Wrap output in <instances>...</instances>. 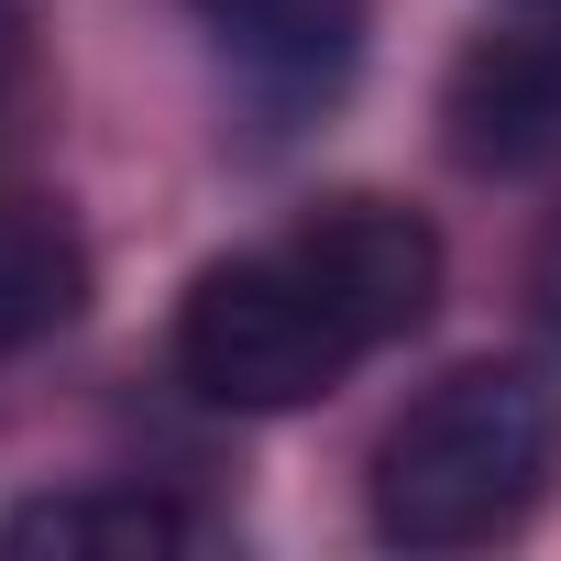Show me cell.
<instances>
[{
  "instance_id": "obj_1",
  "label": "cell",
  "mask_w": 561,
  "mask_h": 561,
  "mask_svg": "<svg viewBox=\"0 0 561 561\" xmlns=\"http://www.w3.org/2000/svg\"><path fill=\"white\" fill-rule=\"evenodd\" d=\"M561 473V386L539 364L440 375L375 451V528L397 550H484Z\"/></svg>"
},
{
  "instance_id": "obj_2",
  "label": "cell",
  "mask_w": 561,
  "mask_h": 561,
  "mask_svg": "<svg viewBox=\"0 0 561 561\" xmlns=\"http://www.w3.org/2000/svg\"><path fill=\"white\" fill-rule=\"evenodd\" d=\"M364 320L320 287V264L298 242H275V253H231L209 264L187 309H176V375L231 408V419H275V408H309L331 397L353 364H364Z\"/></svg>"
},
{
  "instance_id": "obj_3",
  "label": "cell",
  "mask_w": 561,
  "mask_h": 561,
  "mask_svg": "<svg viewBox=\"0 0 561 561\" xmlns=\"http://www.w3.org/2000/svg\"><path fill=\"white\" fill-rule=\"evenodd\" d=\"M440 133L473 176H539L561 154V0H539V23L462 45L440 89Z\"/></svg>"
},
{
  "instance_id": "obj_4",
  "label": "cell",
  "mask_w": 561,
  "mask_h": 561,
  "mask_svg": "<svg viewBox=\"0 0 561 561\" xmlns=\"http://www.w3.org/2000/svg\"><path fill=\"white\" fill-rule=\"evenodd\" d=\"M287 242L320 264V287L364 320L375 353L408 342V331L440 309V231H430L419 209H397V198H331V209H309Z\"/></svg>"
},
{
  "instance_id": "obj_5",
  "label": "cell",
  "mask_w": 561,
  "mask_h": 561,
  "mask_svg": "<svg viewBox=\"0 0 561 561\" xmlns=\"http://www.w3.org/2000/svg\"><path fill=\"white\" fill-rule=\"evenodd\" d=\"M264 111H331L364 67V0H187Z\"/></svg>"
},
{
  "instance_id": "obj_6",
  "label": "cell",
  "mask_w": 561,
  "mask_h": 561,
  "mask_svg": "<svg viewBox=\"0 0 561 561\" xmlns=\"http://www.w3.org/2000/svg\"><path fill=\"white\" fill-rule=\"evenodd\" d=\"M198 528L187 506L144 495V484H67V495H34L0 528V561H176Z\"/></svg>"
},
{
  "instance_id": "obj_7",
  "label": "cell",
  "mask_w": 561,
  "mask_h": 561,
  "mask_svg": "<svg viewBox=\"0 0 561 561\" xmlns=\"http://www.w3.org/2000/svg\"><path fill=\"white\" fill-rule=\"evenodd\" d=\"M89 309V242L56 198L0 187V353H34Z\"/></svg>"
},
{
  "instance_id": "obj_8",
  "label": "cell",
  "mask_w": 561,
  "mask_h": 561,
  "mask_svg": "<svg viewBox=\"0 0 561 561\" xmlns=\"http://www.w3.org/2000/svg\"><path fill=\"white\" fill-rule=\"evenodd\" d=\"M528 298H539V320H550V331H561V231H550V242H539V275H528Z\"/></svg>"
}]
</instances>
